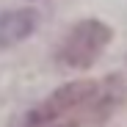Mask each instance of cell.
<instances>
[{"instance_id": "cell-1", "label": "cell", "mask_w": 127, "mask_h": 127, "mask_svg": "<svg viewBox=\"0 0 127 127\" xmlns=\"http://www.w3.org/2000/svg\"><path fill=\"white\" fill-rule=\"evenodd\" d=\"M124 97L122 77L75 80L22 113L17 127H99Z\"/></svg>"}, {"instance_id": "cell-2", "label": "cell", "mask_w": 127, "mask_h": 127, "mask_svg": "<svg viewBox=\"0 0 127 127\" xmlns=\"http://www.w3.org/2000/svg\"><path fill=\"white\" fill-rule=\"evenodd\" d=\"M111 39H113V31L105 22H99V19H83V22H75L66 31V36L58 44L55 58L66 69H89L105 53Z\"/></svg>"}, {"instance_id": "cell-3", "label": "cell", "mask_w": 127, "mask_h": 127, "mask_svg": "<svg viewBox=\"0 0 127 127\" xmlns=\"http://www.w3.org/2000/svg\"><path fill=\"white\" fill-rule=\"evenodd\" d=\"M36 31V11L33 8H11L0 11V47H11L28 39Z\"/></svg>"}]
</instances>
